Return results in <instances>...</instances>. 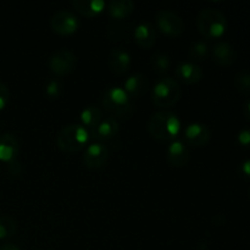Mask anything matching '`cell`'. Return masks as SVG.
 <instances>
[{
    "mask_svg": "<svg viewBox=\"0 0 250 250\" xmlns=\"http://www.w3.org/2000/svg\"><path fill=\"white\" fill-rule=\"evenodd\" d=\"M182 124L177 115L168 110H160L150 117L148 131L159 141L173 142L182 133Z\"/></svg>",
    "mask_w": 250,
    "mask_h": 250,
    "instance_id": "1",
    "label": "cell"
},
{
    "mask_svg": "<svg viewBox=\"0 0 250 250\" xmlns=\"http://www.w3.org/2000/svg\"><path fill=\"white\" fill-rule=\"evenodd\" d=\"M89 139L90 134L87 128L81 124H71L59 132L56 144L63 153H77L85 148Z\"/></svg>",
    "mask_w": 250,
    "mask_h": 250,
    "instance_id": "2",
    "label": "cell"
},
{
    "mask_svg": "<svg viewBox=\"0 0 250 250\" xmlns=\"http://www.w3.org/2000/svg\"><path fill=\"white\" fill-rule=\"evenodd\" d=\"M197 26L205 39H219L226 32L227 20L219 10L207 7L198 15Z\"/></svg>",
    "mask_w": 250,
    "mask_h": 250,
    "instance_id": "3",
    "label": "cell"
},
{
    "mask_svg": "<svg viewBox=\"0 0 250 250\" xmlns=\"http://www.w3.org/2000/svg\"><path fill=\"white\" fill-rule=\"evenodd\" d=\"M182 97V88L177 80L172 77L160 78L151 90L154 105L165 110L177 104Z\"/></svg>",
    "mask_w": 250,
    "mask_h": 250,
    "instance_id": "4",
    "label": "cell"
},
{
    "mask_svg": "<svg viewBox=\"0 0 250 250\" xmlns=\"http://www.w3.org/2000/svg\"><path fill=\"white\" fill-rule=\"evenodd\" d=\"M102 105L105 111L115 119L128 116L133 110L131 99L121 87H111L105 90L102 97Z\"/></svg>",
    "mask_w": 250,
    "mask_h": 250,
    "instance_id": "5",
    "label": "cell"
},
{
    "mask_svg": "<svg viewBox=\"0 0 250 250\" xmlns=\"http://www.w3.org/2000/svg\"><path fill=\"white\" fill-rule=\"evenodd\" d=\"M50 27L54 33L59 36H71L77 32L80 27V19L76 12L61 10L51 17Z\"/></svg>",
    "mask_w": 250,
    "mask_h": 250,
    "instance_id": "6",
    "label": "cell"
},
{
    "mask_svg": "<svg viewBox=\"0 0 250 250\" xmlns=\"http://www.w3.org/2000/svg\"><path fill=\"white\" fill-rule=\"evenodd\" d=\"M155 23L161 33L170 37H177L185 31V23L176 12L170 10H160L155 15Z\"/></svg>",
    "mask_w": 250,
    "mask_h": 250,
    "instance_id": "7",
    "label": "cell"
},
{
    "mask_svg": "<svg viewBox=\"0 0 250 250\" xmlns=\"http://www.w3.org/2000/svg\"><path fill=\"white\" fill-rule=\"evenodd\" d=\"M76 63H77V58L68 49H60L49 59V68L56 77L68 75L75 68Z\"/></svg>",
    "mask_w": 250,
    "mask_h": 250,
    "instance_id": "8",
    "label": "cell"
},
{
    "mask_svg": "<svg viewBox=\"0 0 250 250\" xmlns=\"http://www.w3.org/2000/svg\"><path fill=\"white\" fill-rule=\"evenodd\" d=\"M107 159H109V150L106 146L103 143L94 142L85 148L82 161L88 170H98L107 163Z\"/></svg>",
    "mask_w": 250,
    "mask_h": 250,
    "instance_id": "9",
    "label": "cell"
},
{
    "mask_svg": "<svg viewBox=\"0 0 250 250\" xmlns=\"http://www.w3.org/2000/svg\"><path fill=\"white\" fill-rule=\"evenodd\" d=\"M183 142L193 146H203L211 138V131L209 127L200 122L189 124L182 129Z\"/></svg>",
    "mask_w": 250,
    "mask_h": 250,
    "instance_id": "10",
    "label": "cell"
},
{
    "mask_svg": "<svg viewBox=\"0 0 250 250\" xmlns=\"http://www.w3.org/2000/svg\"><path fill=\"white\" fill-rule=\"evenodd\" d=\"M120 131V124L117 119L115 117H106L103 120L92 132H89L90 138L93 141L102 143V142L110 141V139L115 138Z\"/></svg>",
    "mask_w": 250,
    "mask_h": 250,
    "instance_id": "11",
    "label": "cell"
},
{
    "mask_svg": "<svg viewBox=\"0 0 250 250\" xmlns=\"http://www.w3.org/2000/svg\"><path fill=\"white\" fill-rule=\"evenodd\" d=\"M166 159L173 167H183L187 165L189 160V150L187 148V144L182 139L170 142V146L166 151Z\"/></svg>",
    "mask_w": 250,
    "mask_h": 250,
    "instance_id": "12",
    "label": "cell"
},
{
    "mask_svg": "<svg viewBox=\"0 0 250 250\" xmlns=\"http://www.w3.org/2000/svg\"><path fill=\"white\" fill-rule=\"evenodd\" d=\"M176 77L185 84H195L203 78V70L193 61L182 62L176 67Z\"/></svg>",
    "mask_w": 250,
    "mask_h": 250,
    "instance_id": "13",
    "label": "cell"
},
{
    "mask_svg": "<svg viewBox=\"0 0 250 250\" xmlns=\"http://www.w3.org/2000/svg\"><path fill=\"white\" fill-rule=\"evenodd\" d=\"M20 151V143L16 136L12 133H2L0 136V161L10 163L17 159Z\"/></svg>",
    "mask_w": 250,
    "mask_h": 250,
    "instance_id": "14",
    "label": "cell"
},
{
    "mask_svg": "<svg viewBox=\"0 0 250 250\" xmlns=\"http://www.w3.org/2000/svg\"><path fill=\"white\" fill-rule=\"evenodd\" d=\"M132 59L128 51L125 49L116 48L110 53L109 56V66L110 70L116 75H125L128 72L131 67Z\"/></svg>",
    "mask_w": 250,
    "mask_h": 250,
    "instance_id": "15",
    "label": "cell"
},
{
    "mask_svg": "<svg viewBox=\"0 0 250 250\" xmlns=\"http://www.w3.org/2000/svg\"><path fill=\"white\" fill-rule=\"evenodd\" d=\"M134 41L141 48L150 49L156 41V31L149 22H142L134 28Z\"/></svg>",
    "mask_w": 250,
    "mask_h": 250,
    "instance_id": "16",
    "label": "cell"
},
{
    "mask_svg": "<svg viewBox=\"0 0 250 250\" xmlns=\"http://www.w3.org/2000/svg\"><path fill=\"white\" fill-rule=\"evenodd\" d=\"M71 4L76 12L85 17L98 16L106 7V2L104 0H73Z\"/></svg>",
    "mask_w": 250,
    "mask_h": 250,
    "instance_id": "17",
    "label": "cell"
},
{
    "mask_svg": "<svg viewBox=\"0 0 250 250\" xmlns=\"http://www.w3.org/2000/svg\"><path fill=\"white\" fill-rule=\"evenodd\" d=\"M146 87H148V82H146V76L142 73H134L129 76L124 83V90L128 95L129 99H137L143 95Z\"/></svg>",
    "mask_w": 250,
    "mask_h": 250,
    "instance_id": "18",
    "label": "cell"
},
{
    "mask_svg": "<svg viewBox=\"0 0 250 250\" xmlns=\"http://www.w3.org/2000/svg\"><path fill=\"white\" fill-rule=\"evenodd\" d=\"M234 49L227 42H217L212 48V58L219 65L229 66L234 61Z\"/></svg>",
    "mask_w": 250,
    "mask_h": 250,
    "instance_id": "19",
    "label": "cell"
},
{
    "mask_svg": "<svg viewBox=\"0 0 250 250\" xmlns=\"http://www.w3.org/2000/svg\"><path fill=\"white\" fill-rule=\"evenodd\" d=\"M106 10L112 19L124 20L133 12L134 2L132 0H111L106 5Z\"/></svg>",
    "mask_w": 250,
    "mask_h": 250,
    "instance_id": "20",
    "label": "cell"
},
{
    "mask_svg": "<svg viewBox=\"0 0 250 250\" xmlns=\"http://www.w3.org/2000/svg\"><path fill=\"white\" fill-rule=\"evenodd\" d=\"M80 119L81 125L89 132H92L103 121V112L102 110L95 106H87L82 110Z\"/></svg>",
    "mask_w": 250,
    "mask_h": 250,
    "instance_id": "21",
    "label": "cell"
},
{
    "mask_svg": "<svg viewBox=\"0 0 250 250\" xmlns=\"http://www.w3.org/2000/svg\"><path fill=\"white\" fill-rule=\"evenodd\" d=\"M17 232V222L9 215L0 216V241L12 238Z\"/></svg>",
    "mask_w": 250,
    "mask_h": 250,
    "instance_id": "22",
    "label": "cell"
},
{
    "mask_svg": "<svg viewBox=\"0 0 250 250\" xmlns=\"http://www.w3.org/2000/svg\"><path fill=\"white\" fill-rule=\"evenodd\" d=\"M151 63H153L154 71H155L156 73H159V75H163V73L167 72V70L170 68L171 61L168 55H166V54L155 53L153 56Z\"/></svg>",
    "mask_w": 250,
    "mask_h": 250,
    "instance_id": "23",
    "label": "cell"
},
{
    "mask_svg": "<svg viewBox=\"0 0 250 250\" xmlns=\"http://www.w3.org/2000/svg\"><path fill=\"white\" fill-rule=\"evenodd\" d=\"M209 54V46L205 42H197L193 44L189 49V56L190 59L194 61H203Z\"/></svg>",
    "mask_w": 250,
    "mask_h": 250,
    "instance_id": "24",
    "label": "cell"
},
{
    "mask_svg": "<svg viewBox=\"0 0 250 250\" xmlns=\"http://www.w3.org/2000/svg\"><path fill=\"white\" fill-rule=\"evenodd\" d=\"M62 93V84L59 80H51L49 81L48 84L45 87V94L48 95L50 99H58Z\"/></svg>",
    "mask_w": 250,
    "mask_h": 250,
    "instance_id": "25",
    "label": "cell"
},
{
    "mask_svg": "<svg viewBox=\"0 0 250 250\" xmlns=\"http://www.w3.org/2000/svg\"><path fill=\"white\" fill-rule=\"evenodd\" d=\"M236 85L241 92L250 93V73L246 71L239 72L236 77Z\"/></svg>",
    "mask_w": 250,
    "mask_h": 250,
    "instance_id": "26",
    "label": "cell"
},
{
    "mask_svg": "<svg viewBox=\"0 0 250 250\" xmlns=\"http://www.w3.org/2000/svg\"><path fill=\"white\" fill-rule=\"evenodd\" d=\"M9 98H10V92H9V88L5 83H2L0 81V111L4 109L5 106L7 105L9 103Z\"/></svg>",
    "mask_w": 250,
    "mask_h": 250,
    "instance_id": "27",
    "label": "cell"
},
{
    "mask_svg": "<svg viewBox=\"0 0 250 250\" xmlns=\"http://www.w3.org/2000/svg\"><path fill=\"white\" fill-rule=\"evenodd\" d=\"M7 171L11 173L12 176H20L22 172V165L17 159L7 163Z\"/></svg>",
    "mask_w": 250,
    "mask_h": 250,
    "instance_id": "28",
    "label": "cell"
},
{
    "mask_svg": "<svg viewBox=\"0 0 250 250\" xmlns=\"http://www.w3.org/2000/svg\"><path fill=\"white\" fill-rule=\"evenodd\" d=\"M238 142L241 146L250 148V129H243L238 134Z\"/></svg>",
    "mask_w": 250,
    "mask_h": 250,
    "instance_id": "29",
    "label": "cell"
},
{
    "mask_svg": "<svg viewBox=\"0 0 250 250\" xmlns=\"http://www.w3.org/2000/svg\"><path fill=\"white\" fill-rule=\"evenodd\" d=\"M241 171L243 173V176L250 178V160H246L241 166Z\"/></svg>",
    "mask_w": 250,
    "mask_h": 250,
    "instance_id": "30",
    "label": "cell"
},
{
    "mask_svg": "<svg viewBox=\"0 0 250 250\" xmlns=\"http://www.w3.org/2000/svg\"><path fill=\"white\" fill-rule=\"evenodd\" d=\"M0 250H21L16 244H12V243H6V244H2L0 247Z\"/></svg>",
    "mask_w": 250,
    "mask_h": 250,
    "instance_id": "31",
    "label": "cell"
},
{
    "mask_svg": "<svg viewBox=\"0 0 250 250\" xmlns=\"http://www.w3.org/2000/svg\"><path fill=\"white\" fill-rule=\"evenodd\" d=\"M244 115H246L247 119L250 121V100L248 103L246 104V106H244Z\"/></svg>",
    "mask_w": 250,
    "mask_h": 250,
    "instance_id": "32",
    "label": "cell"
},
{
    "mask_svg": "<svg viewBox=\"0 0 250 250\" xmlns=\"http://www.w3.org/2000/svg\"><path fill=\"white\" fill-rule=\"evenodd\" d=\"M249 195H250V190H249Z\"/></svg>",
    "mask_w": 250,
    "mask_h": 250,
    "instance_id": "33",
    "label": "cell"
}]
</instances>
